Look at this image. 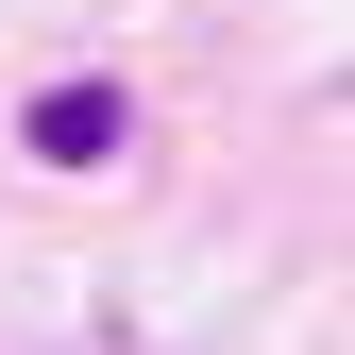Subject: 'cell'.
Masks as SVG:
<instances>
[{"instance_id": "6da1fadb", "label": "cell", "mask_w": 355, "mask_h": 355, "mask_svg": "<svg viewBox=\"0 0 355 355\" xmlns=\"http://www.w3.org/2000/svg\"><path fill=\"white\" fill-rule=\"evenodd\" d=\"M119 119H136L119 85H51V102H34V153H51V169H102V153H119Z\"/></svg>"}]
</instances>
